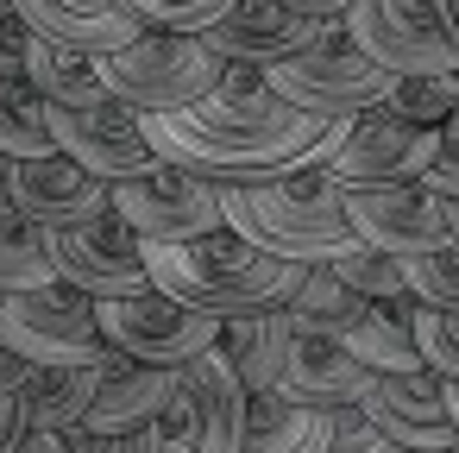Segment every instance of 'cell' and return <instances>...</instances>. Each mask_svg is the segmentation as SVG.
<instances>
[{"label":"cell","instance_id":"1","mask_svg":"<svg viewBox=\"0 0 459 453\" xmlns=\"http://www.w3.org/2000/svg\"><path fill=\"white\" fill-rule=\"evenodd\" d=\"M145 271L164 296L227 321V315H252V309H283L308 265L271 258L246 233L214 227V233H195V240H145Z\"/></svg>","mask_w":459,"mask_h":453},{"label":"cell","instance_id":"2","mask_svg":"<svg viewBox=\"0 0 459 453\" xmlns=\"http://www.w3.org/2000/svg\"><path fill=\"white\" fill-rule=\"evenodd\" d=\"M221 214L252 246H264L271 258H296V265H321L333 246L352 240L340 183L327 170H290L252 189H221Z\"/></svg>","mask_w":459,"mask_h":453},{"label":"cell","instance_id":"3","mask_svg":"<svg viewBox=\"0 0 459 453\" xmlns=\"http://www.w3.org/2000/svg\"><path fill=\"white\" fill-rule=\"evenodd\" d=\"M221 51L202 45V32H139L114 51L95 57V76L108 83L114 101H126L133 114H164V108H189L221 83Z\"/></svg>","mask_w":459,"mask_h":453},{"label":"cell","instance_id":"4","mask_svg":"<svg viewBox=\"0 0 459 453\" xmlns=\"http://www.w3.org/2000/svg\"><path fill=\"white\" fill-rule=\"evenodd\" d=\"M264 70H271V89H277L290 108H302V114H365V108H377L384 89L396 83L384 64H371V57L359 51V39L346 32V20L321 26L296 57H277V64H264Z\"/></svg>","mask_w":459,"mask_h":453},{"label":"cell","instance_id":"5","mask_svg":"<svg viewBox=\"0 0 459 453\" xmlns=\"http://www.w3.org/2000/svg\"><path fill=\"white\" fill-rule=\"evenodd\" d=\"M0 340H7L20 359H32V365H108V359H120L101 340L95 296H82L64 277L0 296Z\"/></svg>","mask_w":459,"mask_h":453},{"label":"cell","instance_id":"6","mask_svg":"<svg viewBox=\"0 0 459 453\" xmlns=\"http://www.w3.org/2000/svg\"><path fill=\"white\" fill-rule=\"evenodd\" d=\"M246 403L252 390L239 384V371L227 365L221 346H202L195 359L177 365V384L158 409V434L195 440V453H239L246 440Z\"/></svg>","mask_w":459,"mask_h":453},{"label":"cell","instance_id":"7","mask_svg":"<svg viewBox=\"0 0 459 453\" xmlns=\"http://www.w3.org/2000/svg\"><path fill=\"white\" fill-rule=\"evenodd\" d=\"M95 321H101V340L114 353L139 359V365H183V359H195L202 346L221 340V321L214 315L164 296L158 283H145L133 296H101L95 302Z\"/></svg>","mask_w":459,"mask_h":453},{"label":"cell","instance_id":"8","mask_svg":"<svg viewBox=\"0 0 459 453\" xmlns=\"http://www.w3.org/2000/svg\"><path fill=\"white\" fill-rule=\"evenodd\" d=\"M108 208H114L139 240H195V233L227 227L221 189L202 183V177L183 170V164H164V158H158L152 170H139V177L108 183Z\"/></svg>","mask_w":459,"mask_h":453},{"label":"cell","instance_id":"9","mask_svg":"<svg viewBox=\"0 0 459 453\" xmlns=\"http://www.w3.org/2000/svg\"><path fill=\"white\" fill-rule=\"evenodd\" d=\"M346 32L390 76H428V70H453L459 64L446 26L434 13V0H352Z\"/></svg>","mask_w":459,"mask_h":453},{"label":"cell","instance_id":"10","mask_svg":"<svg viewBox=\"0 0 459 453\" xmlns=\"http://www.w3.org/2000/svg\"><path fill=\"white\" fill-rule=\"evenodd\" d=\"M434 152H440V126H415V120H396L390 108H365L346 145L321 170L340 189H384V183H421Z\"/></svg>","mask_w":459,"mask_h":453},{"label":"cell","instance_id":"11","mask_svg":"<svg viewBox=\"0 0 459 453\" xmlns=\"http://www.w3.org/2000/svg\"><path fill=\"white\" fill-rule=\"evenodd\" d=\"M51 265L64 283H76L82 296H133L152 283L145 271V240L108 208L95 221H76V227H57L51 233Z\"/></svg>","mask_w":459,"mask_h":453},{"label":"cell","instance_id":"12","mask_svg":"<svg viewBox=\"0 0 459 453\" xmlns=\"http://www.w3.org/2000/svg\"><path fill=\"white\" fill-rule=\"evenodd\" d=\"M45 120H51V145L64 158H76L82 170H95L101 183H120V177H139V170L158 164L139 114L126 101H114V95L95 101V108H57V101H45Z\"/></svg>","mask_w":459,"mask_h":453},{"label":"cell","instance_id":"13","mask_svg":"<svg viewBox=\"0 0 459 453\" xmlns=\"http://www.w3.org/2000/svg\"><path fill=\"white\" fill-rule=\"evenodd\" d=\"M346 202V227L352 240L390 252V258H415L453 240L446 227V202L421 183H384V189H340Z\"/></svg>","mask_w":459,"mask_h":453},{"label":"cell","instance_id":"14","mask_svg":"<svg viewBox=\"0 0 459 453\" xmlns=\"http://www.w3.org/2000/svg\"><path fill=\"white\" fill-rule=\"evenodd\" d=\"M371 428L415 447V453H440L459 428H453V409H446V378L415 365V371H371V390L359 396Z\"/></svg>","mask_w":459,"mask_h":453},{"label":"cell","instance_id":"15","mask_svg":"<svg viewBox=\"0 0 459 453\" xmlns=\"http://www.w3.org/2000/svg\"><path fill=\"white\" fill-rule=\"evenodd\" d=\"M7 202L26 221H39L45 233H57V227L108 214V183L95 170H82L76 158L45 152V158H13L7 164Z\"/></svg>","mask_w":459,"mask_h":453},{"label":"cell","instance_id":"16","mask_svg":"<svg viewBox=\"0 0 459 453\" xmlns=\"http://www.w3.org/2000/svg\"><path fill=\"white\" fill-rule=\"evenodd\" d=\"M315 32H321V20L296 13L290 0H233L202 32V45L221 51L227 64H277V57H296Z\"/></svg>","mask_w":459,"mask_h":453},{"label":"cell","instance_id":"17","mask_svg":"<svg viewBox=\"0 0 459 453\" xmlns=\"http://www.w3.org/2000/svg\"><path fill=\"white\" fill-rule=\"evenodd\" d=\"M365 390H371V365L352 359L340 334H296V346L283 359V378H277V396L333 409V403H359Z\"/></svg>","mask_w":459,"mask_h":453},{"label":"cell","instance_id":"18","mask_svg":"<svg viewBox=\"0 0 459 453\" xmlns=\"http://www.w3.org/2000/svg\"><path fill=\"white\" fill-rule=\"evenodd\" d=\"M177 384V365H139V359H108L101 365V384H95V403L82 415V428L95 434H133V428H152L164 396Z\"/></svg>","mask_w":459,"mask_h":453},{"label":"cell","instance_id":"19","mask_svg":"<svg viewBox=\"0 0 459 453\" xmlns=\"http://www.w3.org/2000/svg\"><path fill=\"white\" fill-rule=\"evenodd\" d=\"M13 7L26 13L32 32H45L57 45H76L89 57H101V51H114V45H126V39L145 32L120 0H13Z\"/></svg>","mask_w":459,"mask_h":453},{"label":"cell","instance_id":"20","mask_svg":"<svg viewBox=\"0 0 459 453\" xmlns=\"http://www.w3.org/2000/svg\"><path fill=\"white\" fill-rule=\"evenodd\" d=\"M214 346L227 353V365L239 371V384H246V390H277V378H283V359H290V346H296V321H290L283 309L227 315Z\"/></svg>","mask_w":459,"mask_h":453},{"label":"cell","instance_id":"21","mask_svg":"<svg viewBox=\"0 0 459 453\" xmlns=\"http://www.w3.org/2000/svg\"><path fill=\"white\" fill-rule=\"evenodd\" d=\"M327 440H333V415L327 409L290 403L277 390H252L239 453H327Z\"/></svg>","mask_w":459,"mask_h":453},{"label":"cell","instance_id":"22","mask_svg":"<svg viewBox=\"0 0 459 453\" xmlns=\"http://www.w3.org/2000/svg\"><path fill=\"white\" fill-rule=\"evenodd\" d=\"M26 83L45 101H57V108H95V101H108V83L95 76V57L76 51V45H57L45 32L26 39Z\"/></svg>","mask_w":459,"mask_h":453},{"label":"cell","instance_id":"23","mask_svg":"<svg viewBox=\"0 0 459 453\" xmlns=\"http://www.w3.org/2000/svg\"><path fill=\"white\" fill-rule=\"evenodd\" d=\"M95 384H101V365H32V378L20 384V403L32 428H82Z\"/></svg>","mask_w":459,"mask_h":453},{"label":"cell","instance_id":"24","mask_svg":"<svg viewBox=\"0 0 459 453\" xmlns=\"http://www.w3.org/2000/svg\"><path fill=\"white\" fill-rule=\"evenodd\" d=\"M365 309H371V302H365L333 265H308L302 283H296L290 302H283V315L296 321V334H346Z\"/></svg>","mask_w":459,"mask_h":453},{"label":"cell","instance_id":"25","mask_svg":"<svg viewBox=\"0 0 459 453\" xmlns=\"http://www.w3.org/2000/svg\"><path fill=\"white\" fill-rule=\"evenodd\" d=\"M51 233L39 221H26L20 208H0V290H39L51 283Z\"/></svg>","mask_w":459,"mask_h":453},{"label":"cell","instance_id":"26","mask_svg":"<svg viewBox=\"0 0 459 453\" xmlns=\"http://www.w3.org/2000/svg\"><path fill=\"white\" fill-rule=\"evenodd\" d=\"M45 152H57L45 95L26 76H0V158H45Z\"/></svg>","mask_w":459,"mask_h":453},{"label":"cell","instance_id":"27","mask_svg":"<svg viewBox=\"0 0 459 453\" xmlns=\"http://www.w3.org/2000/svg\"><path fill=\"white\" fill-rule=\"evenodd\" d=\"M340 340H346V353H352V359H365L371 371H415V365H421L415 334H409L403 321H390L384 309H365Z\"/></svg>","mask_w":459,"mask_h":453},{"label":"cell","instance_id":"28","mask_svg":"<svg viewBox=\"0 0 459 453\" xmlns=\"http://www.w3.org/2000/svg\"><path fill=\"white\" fill-rule=\"evenodd\" d=\"M321 265H333L365 302H390V296H403L409 283H403V258H390V252H377V246H365V240H346V246H333Z\"/></svg>","mask_w":459,"mask_h":453},{"label":"cell","instance_id":"29","mask_svg":"<svg viewBox=\"0 0 459 453\" xmlns=\"http://www.w3.org/2000/svg\"><path fill=\"white\" fill-rule=\"evenodd\" d=\"M409 334H415V346H421V365L453 384V378H459V302H453V309L421 302V309L409 315Z\"/></svg>","mask_w":459,"mask_h":453},{"label":"cell","instance_id":"30","mask_svg":"<svg viewBox=\"0 0 459 453\" xmlns=\"http://www.w3.org/2000/svg\"><path fill=\"white\" fill-rule=\"evenodd\" d=\"M145 32H208L233 0H120Z\"/></svg>","mask_w":459,"mask_h":453},{"label":"cell","instance_id":"31","mask_svg":"<svg viewBox=\"0 0 459 453\" xmlns=\"http://www.w3.org/2000/svg\"><path fill=\"white\" fill-rule=\"evenodd\" d=\"M403 283H409L421 302L453 309V302H459V240H446V246H434V252L403 258Z\"/></svg>","mask_w":459,"mask_h":453},{"label":"cell","instance_id":"32","mask_svg":"<svg viewBox=\"0 0 459 453\" xmlns=\"http://www.w3.org/2000/svg\"><path fill=\"white\" fill-rule=\"evenodd\" d=\"M76 453H158V422L133 428V434H95V428H70Z\"/></svg>","mask_w":459,"mask_h":453},{"label":"cell","instance_id":"33","mask_svg":"<svg viewBox=\"0 0 459 453\" xmlns=\"http://www.w3.org/2000/svg\"><path fill=\"white\" fill-rule=\"evenodd\" d=\"M26 39H32L26 13L13 0H0V76H26Z\"/></svg>","mask_w":459,"mask_h":453},{"label":"cell","instance_id":"34","mask_svg":"<svg viewBox=\"0 0 459 453\" xmlns=\"http://www.w3.org/2000/svg\"><path fill=\"white\" fill-rule=\"evenodd\" d=\"M421 189H434V196H459V133H446V126H440V152L428 158Z\"/></svg>","mask_w":459,"mask_h":453},{"label":"cell","instance_id":"35","mask_svg":"<svg viewBox=\"0 0 459 453\" xmlns=\"http://www.w3.org/2000/svg\"><path fill=\"white\" fill-rule=\"evenodd\" d=\"M327 453H415V447H403V440H390V434H377V428L365 422V428H352V434H333Z\"/></svg>","mask_w":459,"mask_h":453},{"label":"cell","instance_id":"36","mask_svg":"<svg viewBox=\"0 0 459 453\" xmlns=\"http://www.w3.org/2000/svg\"><path fill=\"white\" fill-rule=\"evenodd\" d=\"M26 428H32V415H26L20 390H0V453H20Z\"/></svg>","mask_w":459,"mask_h":453},{"label":"cell","instance_id":"37","mask_svg":"<svg viewBox=\"0 0 459 453\" xmlns=\"http://www.w3.org/2000/svg\"><path fill=\"white\" fill-rule=\"evenodd\" d=\"M20 453H76V447H70V428H26Z\"/></svg>","mask_w":459,"mask_h":453},{"label":"cell","instance_id":"38","mask_svg":"<svg viewBox=\"0 0 459 453\" xmlns=\"http://www.w3.org/2000/svg\"><path fill=\"white\" fill-rule=\"evenodd\" d=\"M26 378H32V359H20L7 340H0V390H20Z\"/></svg>","mask_w":459,"mask_h":453},{"label":"cell","instance_id":"39","mask_svg":"<svg viewBox=\"0 0 459 453\" xmlns=\"http://www.w3.org/2000/svg\"><path fill=\"white\" fill-rule=\"evenodd\" d=\"M296 13H308V20H321V26H333V20H346V7L352 0H290Z\"/></svg>","mask_w":459,"mask_h":453},{"label":"cell","instance_id":"40","mask_svg":"<svg viewBox=\"0 0 459 453\" xmlns=\"http://www.w3.org/2000/svg\"><path fill=\"white\" fill-rule=\"evenodd\" d=\"M434 13H440V26H446V39L459 51V0H434Z\"/></svg>","mask_w":459,"mask_h":453},{"label":"cell","instance_id":"41","mask_svg":"<svg viewBox=\"0 0 459 453\" xmlns=\"http://www.w3.org/2000/svg\"><path fill=\"white\" fill-rule=\"evenodd\" d=\"M440 89H446V101H453V114H459V64H453V70H440Z\"/></svg>","mask_w":459,"mask_h":453},{"label":"cell","instance_id":"42","mask_svg":"<svg viewBox=\"0 0 459 453\" xmlns=\"http://www.w3.org/2000/svg\"><path fill=\"white\" fill-rule=\"evenodd\" d=\"M158 453H195V440H177V434H158Z\"/></svg>","mask_w":459,"mask_h":453},{"label":"cell","instance_id":"43","mask_svg":"<svg viewBox=\"0 0 459 453\" xmlns=\"http://www.w3.org/2000/svg\"><path fill=\"white\" fill-rule=\"evenodd\" d=\"M446 202V227H453V240H459V196H440Z\"/></svg>","mask_w":459,"mask_h":453},{"label":"cell","instance_id":"44","mask_svg":"<svg viewBox=\"0 0 459 453\" xmlns=\"http://www.w3.org/2000/svg\"><path fill=\"white\" fill-rule=\"evenodd\" d=\"M446 409H453V428H459V378L446 384Z\"/></svg>","mask_w":459,"mask_h":453},{"label":"cell","instance_id":"45","mask_svg":"<svg viewBox=\"0 0 459 453\" xmlns=\"http://www.w3.org/2000/svg\"><path fill=\"white\" fill-rule=\"evenodd\" d=\"M7 164H13V158H0V208H13V202H7Z\"/></svg>","mask_w":459,"mask_h":453},{"label":"cell","instance_id":"46","mask_svg":"<svg viewBox=\"0 0 459 453\" xmlns=\"http://www.w3.org/2000/svg\"><path fill=\"white\" fill-rule=\"evenodd\" d=\"M440 453H459V434H453V440H446V447H440Z\"/></svg>","mask_w":459,"mask_h":453},{"label":"cell","instance_id":"47","mask_svg":"<svg viewBox=\"0 0 459 453\" xmlns=\"http://www.w3.org/2000/svg\"><path fill=\"white\" fill-rule=\"evenodd\" d=\"M446 133H459V114H453V120H446Z\"/></svg>","mask_w":459,"mask_h":453},{"label":"cell","instance_id":"48","mask_svg":"<svg viewBox=\"0 0 459 453\" xmlns=\"http://www.w3.org/2000/svg\"><path fill=\"white\" fill-rule=\"evenodd\" d=\"M0 296H7V290H0Z\"/></svg>","mask_w":459,"mask_h":453}]
</instances>
